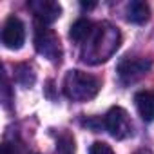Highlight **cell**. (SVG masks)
I'll list each match as a JSON object with an SVG mask.
<instances>
[{
    "instance_id": "16",
    "label": "cell",
    "mask_w": 154,
    "mask_h": 154,
    "mask_svg": "<svg viewBox=\"0 0 154 154\" xmlns=\"http://www.w3.org/2000/svg\"><path fill=\"white\" fill-rule=\"evenodd\" d=\"M136 154H150V150H140V152H136Z\"/></svg>"
},
{
    "instance_id": "1",
    "label": "cell",
    "mask_w": 154,
    "mask_h": 154,
    "mask_svg": "<svg viewBox=\"0 0 154 154\" xmlns=\"http://www.w3.org/2000/svg\"><path fill=\"white\" fill-rule=\"evenodd\" d=\"M122 35L118 27H114L109 22L94 24L91 35L82 44V60L91 65H98L102 62H107L120 47Z\"/></svg>"
},
{
    "instance_id": "5",
    "label": "cell",
    "mask_w": 154,
    "mask_h": 154,
    "mask_svg": "<svg viewBox=\"0 0 154 154\" xmlns=\"http://www.w3.org/2000/svg\"><path fill=\"white\" fill-rule=\"evenodd\" d=\"M152 62L149 58H125L118 63V76L120 82L129 85L138 82L141 76H145L150 69Z\"/></svg>"
},
{
    "instance_id": "11",
    "label": "cell",
    "mask_w": 154,
    "mask_h": 154,
    "mask_svg": "<svg viewBox=\"0 0 154 154\" xmlns=\"http://www.w3.org/2000/svg\"><path fill=\"white\" fill-rule=\"evenodd\" d=\"M17 80H18L24 87H29V85L35 84V72H33V69H31L27 63L17 65Z\"/></svg>"
},
{
    "instance_id": "12",
    "label": "cell",
    "mask_w": 154,
    "mask_h": 154,
    "mask_svg": "<svg viewBox=\"0 0 154 154\" xmlns=\"http://www.w3.org/2000/svg\"><path fill=\"white\" fill-rule=\"evenodd\" d=\"M58 154H74V140L69 134H62L58 138Z\"/></svg>"
},
{
    "instance_id": "15",
    "label": "cell",
    "mask_w": 154,
    "mask_h": 154,
    "mask_svg": "<svg viewBox=\"0 0 154 154\" xmlns=\"http://www.w3.org/2000/svg\"><path fill=\"white\" fill-rule=\"evenodd\" d=\"M2 154H13V152H11L9 143H4V145H2Z\"/></svg>"
},
{
    "instance_id": "13",
    "label": "cell",
    "mask_w": 154,
    "mask_h": 154,
    "mask_svg": "<svg viewBox=\"0 0 154 154\" xmlns=\"http://www.w3.org/2000/svg\"><path fill=\"white\" fill-rule=\"evenodd\" d=\"M89 154H114V152H112V149H111L107 143H103V141H94V143L91 145V149H89Z\"/></svg>"
},
{
    "instance_id": "7",
    "label": "cell",
    "mask_w": 154,
    "mask_h": 154,
    "mask_svg": "<svg viewBox=\"0 0 154 154\" xmlns=\"http://www.w3.org/2000/svg\"><path fill=\"white\" fill-rule=\"evenodd\" d=\"M27 8L33 11L36 20H40L44 26L53 24L62 13V8L53 0H31V2H27Z\"/></svg>"
},
{
    "instance_id": "10",
    "label": "cell",
    "mask_w": 154,
    "mask_h": 154,
    "mask_svg": "<svg viewBox=\"0 0 154 154\" xmlns=\"http://www.w3.org/2000/svg\"><path fill=\"white\" fill-rule=\"evenodd\" d=\"M93 27H94V24H93L91 20H87V18H78V20H76V22L71 26L69 36H71L74 42L84 44V42H85V38L91 35Z\"/></svg>"
},
{
    "instance_id": "6",
    "label": "cell",
    "mask_w": 154,
    "mask_h": 154,
    "mask_svg": "<svg viewBox=\"0 0 154 154\" xmlns=\"http://www.w3.org/2000/svg\"><path fill=\"white\" fill-rule=\"evenodd\" d=\"M26 42V27L18 17H9L2 27V44L8 49H20Z\"/></svg>"
},
{
    "instance_id": "8",
    "label": "cell",
    "mask_w": 154,
    "mask_h": 154,
    "mask_svg": "<svg viewBox=\"0 0 154 154\" xmlns=\"http://www.w3.org/2000/svg\"><path fill=\"white\" fill-rule=\"evenodd\" d=\"M136 109L145 122L154 120V91H140L134 96Z\"/></svg>"
},
{
    "instance_id": "2",
    "label": "cell",
    "mask_w": 154,
    "mask_h": 154,
    "mask_svg": "<svg viewBox=\"0 0 154 154\" xmlns=\"http://www.w3.org/2000/svg\"><path fill=\"white\" fill-rule=\"evenodd\" d=\"M100 91V82L96 76L84 71H69L63 80V93L72 102L93 100Z\"/></svg>"
},
{
    "instance_id": "4",
    "label": "cell",
    "mask_w": 154,
    "mask_h": 154,
    "mask_svg": "<svg viewBox=\"0 0 154 154\" xmlns=\"http://www.w3.org/2000/svg\"><path fill=\"white\" fill-rule=\"evenodd\" d=\"M35 45L36 51L40 54H44L45 58H49L51 62H60L62 56V45H60V38L58 35L49 29V27H38L36 29V36H35Z\"/></svg>"
},
{
    "instance_id": "3",
    "label": "cell",
    "mask_w": 154,
    "mask_h": 154,
    "mask_svg": "<svg viewBox=\"0 0 154 154\" xmlns=\"http://www.w3.org/2000/svg\"><path fill=\"white\" fill-rule=\"evenodd\" d=\"M102 125L105 127V131L116 138V140H125L132 134V123H131V118L127 114L125 109L122 107H111L109 112L103 116V122Z\"/></svg>"
},
{
    "instance_id": "9",
    "label": "cell",
    "mask_w": 154,
    "mask_h": 154,
    "mask_svg": "<svg viewBox=\"0 0 154 154\" xmlns=\"http://www.w3.org/2000/svg\"><path fill=\"white\" fill-rule=\"evenodd\" d=\"M150 17V9L141 0H132L127 6V20L132 24H145Z\"/></svg>"
},
{
    "instance_id": "14",
    "label": "cell",
    "mask_w": 154,
    "mask_h": 154,
    "mask_svg": "<svg viewBox=\"0 0 154 154\" xmlns=\"http://www.w3.org/2000/svg\"><path fill=\"white\" fill-rule=\"evenodd\" d=\"M2 91H4V103H6V107H8L9 102H11V98H9V84H8L6 74H4V87H2Z\"/></svg>"
}]
</instances>
